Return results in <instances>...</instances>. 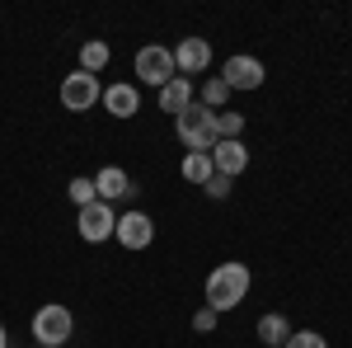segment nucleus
<instances>
[{
  "label": "nucleus",
  "mask_w": 352,
  "mask_h": 348,
  "mask_svg": "<svg viewBox=\"0 0 352 348\" xmlns=\"http://www.w3.org/2000/svg\"><path fill=\"white\" fill-rule=\"evenodd\" d=\"M249 296V268L244 264H217L207 273V306L212 311H235Z\"/></svg>",
  "instance_id": "1"
},
{
  "label": "nucleus",
  "mask_w": 352,
  "mask_h": 348,
  "mask_svg": "<svg viewBox=\"0 0 352 348\" xmlns=\"http://www.w3.org/2000/svg\"><path fill=\"white\" fill-rule=\"evenodd\" d=\"M80 240H89V245H99V240H109L113 236V226H118V216H113V203H89V207H80Z\"/></svg>",
  "instance_id": "6"
},
{
  "label": "nucleus",
  "mask_w": 352,
  "mask_h": 348,
  "mask_svg": "<svg viewBox=\"0 0 352 348\" xmlns=\"http://www.w3.org/2000/svg\"><path fill=\"white\" fill-rule=\"evenodd\" d=\"M226 99H230V90H226V81L217 76V81H207V85H202V99H197V104H207L212 113H217V108L226 104Z\"/></svg>",
  "instance_id": "18"
},
{
  "label": "nucleus",
  "mask_w": 352,
  "mask_h": 348,
  "mask_svg": "<svg viewBox=\"0 0 352 348\" xmlns=\"http://www.w3.org/2000/svg\"><path fill=\"white\" fill-rule=\"evenodd\" d=\"M202 188H207V198H217V203H221V198H230V179H226V174H212Z\"/></svg>",
  "instance_id": "21"
},
{
  "label": "nucleus",
  "mask_w": 352,
  "mask_h": 348,
  "mask_svg": "<svg viewBox=\"0 0 352 348\" xmlns=\"http://www.w3.org/2000/svg\"><path fill=\"white\" fill-rule=\"evenodd\" d=\"M71 334H76V316L61 301L38 306V316H33V339H38V348H61Z\"/></svg>",
  "instance_id": "3"
},
{
  "label": "nucleus",
  "mask_w": 352,
  "mask_h": 348,
  "mask_svg": "<svg viewBox=\"0 0 352 348\" xmlns=\"http://www.w3.org/2000/svg\"><path fill=\"white\" fill-rule=\"evenodd\" d=\"M104 108H109L113 118H136V108H141L136 85H109L104 90Z\"/></svg>",
  "instance_id": "12"
},
{
  "label": "nucleus",
  "mask_w": 352,
  "mask_h": 348,
  "mask_svg": "<svg viewBox=\"0 0 352 348\" xmlns=\"http://www.w3.org/2000/svg\"><path fill=\"white\" fill-rule=\"evenodd\" d=\"M5 339H10V334H5V325H0V348H5Z\"/></svg>",
  "instance_id": "23"
},
{
  "label": "nucleus",
  "mask_w": 352,
  "mask_h": 348,
  "mask_svg": "<svg viewBox=\"0 0 352 348\" xmlns=\"http://www.w3.org/2000/svg\"><path fill=\"white\" fill-rule=\"evenodd\" d=\"M104 66H109V43H99V38H94V43H85V48H80V71L99 76Z\"/></svg>",
  "instance_id": "16"
},
{
  "label": "nucleus",
  "mask_w": 352,
  "mask_h": 348,
  "mask_svg": "<svg viewBox=\"0 0 352 348\" xmlns=\"http://www.w3.org/2000/svg\"><path fill=\"white\" fill-rule=\"evenodd\" d=\"M94 193H99V203L127 198V193H132V179H127V170H118V165H104V170L94 174Z\"/></svg>",
  "instance_id": "11"
},
{
  "label": "nucleus",
  "mask_w": 352,
  "mask_h": 348,
  "mask_svg": "<svg viewBox=\"0 0 352 348\" xmlns=\"http://www.w3.org/2000/svg\"><path fill=\"white\" fill-rule=\"evenodd\" d=\"M212 174H217V170H212V156H207V151H188V156H184V179H188V184H207Z\"/></svg>",
  "instance_id": "15"
},
{
  "label": "nucleus",
  "mask_w": 352,
  "mask_h": 348,
  "mask_svg": "<svg viewBox=\"0 0 352 348\" xmlns=\"http://www.w3.org/2000/svg\"><path fill=\"white\" fill-rule=\"evenodd\" d=\"M244 165H249V151H244V141H217V146H212V170H217V174L235 179Z\"/></svg>",
  "instance_id": "10"
},
{
  "label": "nucleus",
  "mask_w": 352,
  "mask_h": 348,
  "mask_svg": "<svg viewBox=\"0 0 352 348\" xmlns=\"http://www.w3.org/2000/svg\"><path fill=\"white\" fill-rule=\"evenodd\" d=\"M66 193H71V203H76V207H89V203L99 198V193H94V179H80V174L71 179V188H66Z\"/></svg>",
  "instance_id": "19"
},
{
  "label": "nucleus",
  "mask_w": 352,
  "mask_h": 348,
  "mask_svg": "<svg viewBox=\"0 0 352 348\" xmlns=\"http://www.w3.org/2000/svg\"><path fill=\"white\" fill-rule=\"evenodd\" d=\"M207 66H212V43H207V38H184V43L174 48V71L197 76V71H207Z\"/></svg>",
  "instance_id": "9"
},
{
  "label": "nucleus",
  "mask_w": 352,
  "mask_h": 348,
  "mask_svg": "<svg viewBox=\"0 0 352 348\" xmlns=\"http://www.w3.org/2000/svg\"><path fill=\"white\" fill-rule=\"evenodd\" d=\"M282 348H329V344H324V334H315V329H292V339Z\"/></svg>",
  "instance_id": "20"
},
{
  "label": "nucleus",
  "mask_w": 352,
  "mask_h": 348,
  "mask_svg": "<svg viewBox=\"0 0 352 348\" xmlns=\"http://www.w3.org/2000/svg\"><path fill=\"white\" fill-rule=\"evenodd\" d=\"M263 76H268V71H263L258 57H226V71H221L226 90H258Z\"/></svg>",
  "instance_id": "7"
},
{
  "label": "nucleus",
  "mask_w": 352,
  "mask_h": 348,
  "mask_svg": "<svg viewBox=\"0 0 352 348\" xmlns=\"http://www.w3.org/2000/svg\"><path fill=\"white\" fill-rule=\"evenodd\" d=\"M113 236L122 240V249H146V245L155 240V221L146 212H122L118 226H113Z\"/></svg>",
  "instance_id": "8"
},
{
  "label": "nucleus",
  "mask_w": 352,
  "mask_h": 348,
  "mask_svg": "<svg viewBox=\"0 0 352 348\" xmlns=\"http://www.w3.org/2000/svg\"><path fill=\"white\" fill-rule=\"evenodd\" d=\"M240 132H244V118H240V113H230V108L217 113V136H221V141H240Z\"/></svg>",
  "instance_id": "17"
},
{
  "label": "nucleus",
  "mask_w": 352,
  "mask_h": 348,
  "mask_svg": "<svg viewBox=\"0 0 352 348\" xmlns=\"http://www.w3.org/2000/svg\"><path fill=\"white\" fill-rule=\"evenodd\" d=\"M104 99V90H99V76H89V71H71L66 81H61V104L71 108V113H85V108H94Z\"/></svg>",
  "instance_id": "4"
},
{
  "label": "nucleus",
  "mask_w": 352,
  "mask_h": 348,
  "mask_svg": "<svg viewBox=\"0 0 352 348\" xmlns=\"http://www.w3.org/2000/svg\"><path fill=\"white\" fill-rule=\"evenodd\" d=\"M188 104H192V81H188V76H174V81L160 90V108L179 118V113H184Z\"/></svg>",
  "instance_id": "13"
},
{
  "label": "nucleus",
  "mask_w": 352,
  "mask_h": 348,
  "mask_svg": "<svg viewBox=\"0 0 352 348\" xmlns=\"http://www.w3.org/2000/svg\"><path fill=\"white\" fill-rule=\"evenodd\" d=\"M174 132H179V141H184L188 151H207V156H212V146L221 141L217 136V113L207 104H197V99L174 118Z\"/></svg>",
  "instance_id": "2"
},
{
  "label": "nucleus",
  "mask_w": 352,
  "mask_h": 348,
  "mask_svg": "<svg viewBox=\"0 0 352 348\" xmlns=\"http://www.w3.org/2000/svg\"><path fill=\"white\" fill-rule=\"evenodd\" d=\"M192 329H197V334H207V329H217V311H212V306H202V311L192 316Z\"/></svg>",
  "instance_id": "22"
},
{
  "label": "nucleus",
  "mask_w": 352,
  "mask_h": 348,
  "mask_svg": "<svg viewBox=\"0 0 352 348\" xmlns=\"http://www.w3.org/2000/svg\"><path fill=\"white\" fill-rule=\"evenodd\" d=\"M136 76L146 85H155V90H164V85L179 76V71H174V52H169V48H141V52H136Z\"/></svg>",
  "instance_id": "5"
},
{
  "label": "nucleus",
  "mask_w": 352,
  "mask_h": 348,
  "mask_svg": "<svg viewBox=\"0 0 352 348\" xmlns=\"http://www.w3.org/2000/svg\"><path fill=\"white\" fill-rule=\"evenodd\" d=\"M258 339L268 348H282L287 339H292V325H287V316H277V311H268L263 320H258Z\"/></svg>",
  "instance_id": "14"
}]
</instances>
